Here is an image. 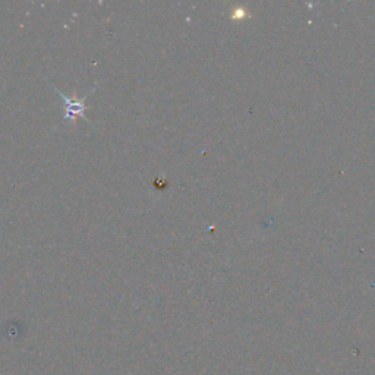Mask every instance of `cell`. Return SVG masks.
<instances>
[{
  "instance_id": "cell-1",
  "label": "cell",
  "mask_w": 375,
  "mask_h": 375,
  "mask_svg": "<svg viewBox=\"0 0 375 375\" xmlns=\"http://www.w3.org/2000/svg\"><path fill=\"white\" fill-rule=\"evenodd\" d=\"M53 90L59 94V97L65 101V118H64L65 120H68V122H71V123H75L76 118H83L84 120L88 122V118L85 116V111L88 108V106L85 104V100L90 97V94H91V92H94V90H96V87L91 88L90 92H87L83 99H78V100H75V99L66 96L65 92H62V91H60L59 88H56V87H53Z\"/></svg>"
}]
</instances>
